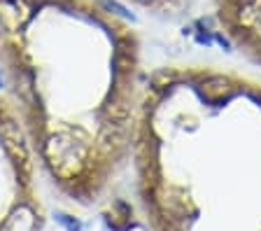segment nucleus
Returning a JSON list of instances; mask_svg holds the SVG:
<instances>
[{"instance_id":"nucleus-2","label":"nucleus","mask_w":261,"mask_h":231,"mask_svg":"<svg viewBox=\"0 0 261 231\" xmlns=\"http://www.w3.org/2000/svg\"><path fill=\"white\" fill-rule=\"evenodd\" d=\"M56 220H59L61 224H63L68 231H84V226H82L80 222H77V220H72V217H68V215H63V213H59V215H56Z\"/></svg>"},{"instance_id":"nucleus-3","label":"nucleus","mask_w":261,"mask_h":231,"mask_svg":"<svg viewBox=\"0 0 261 231\" xmlns=\"http://www.w3.org/2000/svg\"><path fill=\"white\" fill-rule=\"evenodd\" d=\"M0 87H3V77H0Z\"/></svg>"},{"instance_id":"nucleus-1","label":"nucleus","mask_w":261,"mask_h":231,"mask_svg":"<svg viewBox=\"0 0 261 231\" xmlns=\"http://www.w3.org/2000/svg\"><path fill=\"white\" fill-rule=\"evenodd\" d=\"M201 94L210 103H219V100H224L231 94V84H228L226 77H207L205 82L201 84Z\"/></svg>"}]
</instances>
